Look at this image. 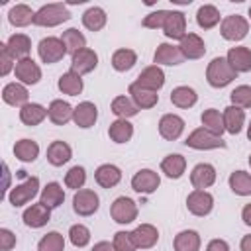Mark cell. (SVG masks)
Listing matches in <instances>:
<instances>
[{
	"label": "cell",
	"instance_id": "83f0119b",
	"mask_svg": "<svg viewBox=\"0 0 251 251\" xmlns=\"http://www.w3.org/2000/svg\"><path fill=\"white\" fill-rule=\"evenodd\" d=\"M94 180L102 186V188H114L120 180H122V171L112 165V163H104L96 169L94 173Z\"/></svg>",
	"mask_w": 251,
	"mask_h": 251
},
{
	"label": "cell",
	"instance_id": "9a60e30c",
	"mask_svg": "<svg viewBox=\"0 0 251 251\" xmlns=\"http://www.w3.org/2000/svg\"><path fill=\"white\" fill-rule=\"evenodd\" d=\"M190 182L194 190H206L216 182V169L210 163H198L190 173Z\"/></svg>",
	"mask_w": 251,
	"mask_h": 251
},
{
	"label": "cell",
	"instance_id": "d6986e66",
	"mask_svg": "<svg viewBox=\"0 0 251 251\" xmlns=\"http://www.w3.org/2000/svg\"><path fill=\"white\" fill-rule=\"evenodd\" d=\"M27 98H29V92H27L25 84H22V82H8L2 88V100L8 106L22 108V106L27 104Z\"/></svg>",
	"mask_w": 251,
	"mask_h": 251
},
{
	"label": "cell",
	"instance_id": "6125c7cd",
	"mask_svg": "<svg viewBox=\"0 0 251 251\" xmlns=\"http://www.w3.org/2000/svg\"><path fill=\"white\" fill-rule=\"evenodd\" d=\"M249 20H251V6H249Z\"/></svg>",
	"mask_w": 251,
	"mask_h": 251
},
{
	"label": "cell",
	"instance_id": "bcb514c9",
	"mask_svg": "<svg viewBox=\"0 0 251 251\" xmlns=\"http://www.w3.org/2000/svg\"><path fill=\"white\" fill-rule=\"evenodd\" d=\"M63 249H65V237L59 231L45 233L37 243V251H63Z\"/></svg>",
	"mask_w": 251,
	"mask_h": 251
},
{
	"label": "cell",
	"instance_id": "8d00e7d4",
	"mask_svg": "<svg viewBox=\"0 0 251 251\" xmlns=\"http://www.w3.org/2000/svg\"><path fill=\"white\" fill-rule=\"evenodd\" d=\"M200 122H202V127L208 129V131L214 133V135H220V137H222V133L226 131V127H224V116H222L220 110H216V108L204 110L202 116H200Z\"/></svg>",
	"mask_w": 251,
	"mask_h": 251
},
{
	"label": "cell",
	"instance_id": "9f6ffc18",
	"mask_svg": "<svg viewBox=\"0 0 251 251\" xmlns=\"http://www.w3.org/2000/svg\"><path fill=\"white\" fill-rule=\"evenodd\" d=\"M90 251H116V247L110 241H98V243H94V247Z\"/></svg>",
	"mask_w": 251,
	"mask_h": 251
},
{
	"label": "cell",
	"instance_id": "44dd1931",
	"mask_svg": "<svg viewBox=\"0 0 251 251\" xmlns=\"http://www.w3.org/2000/svg\"><path fill=\"white\" fill-rule=\"evenodd\" d=\"M96 120H98V108H96V104L84 100V102H80L78 106H75L73 122H75L78 127L88 129V127H92V126L96 124Z\"/></svg>",
	"mask_w": 251,
	"mask_h": 251
},
{
	"label": "cell",
	"instance_id": "f546056e",
	"mask_svg": "<svg viewBox=\"0 0 251 251\" xmlns=\"http://www.w3.org/2000/svg\"><path fill=\"white\" fill-rule=\"evenodd\" d=\"M47 108H43L41 104H35V102H27L25 106L20 108V120L22 124L33 127V126H39L45 118H47Z\"/></svg>",
	"mask_w": 251,
	"mask_h": 251
},
{
	"label": "cell",
	"instance_id": "7402d4cb",
	"mask_svg": "<svg viewBox=\"0 0 251 251\" xmlns=\"http://www.w3.org/2000/svg\"><path fill=\"white\" fill-rule=\"evenodd\" d=\"M131 237L137 249H151L159 241V229L153 224H141L131 231Z\"/></svg>",
	"mask_w": 251,
	"mask_h": 251
},
{
	"label": "cell",
	"instance_id": "681fc988",
	"mask_svg": "<svg viewBox=\"0 0 251 251\" xmlns=\"http://www.w3.org/2000/svg\"><path fill=\"white\" fill-rule=\"evenodd\" d=\"M229 98H231V104H233V106L251 108V86H247V84L235 86V88L231 90Z\"/></svg>",
	"mask_w": 251,
	"mask_h": 251
},
{
	"label": "cell",
	"instance_id": "c3c4849f",
	"mask_svg": "<svg viewBox=\"0 0 251 251\" xmlns=\"http://www.w3.org/2000/svg\"><path fill=\"white\" fill-rule=\"evenodd\" d=\"M69 239L75 247H86L90 243V229L84 224H75L69 229Z\"/></svg>",
	"mask_w": 251,
	"mask_h": 251
},
{
	"label": "cell",
	"instance_id": "680465c9",
	"mask_svg": "<svg viewBox=\"0 0 251 251\" xmlns=\"http://www.w3.org/2000/svg\"><path fill=\"white\" fill-rule=\"evenodd\" d=\"M2 171H4V192H8V188H10V169H8V165L6 163H2Z\"/></svg>",
	"mask_w": 251,
	"mask_h": 251
},
{
	"label": "cell",
	"instance_id": "5b68a950",
	"mask_svg": "<svg viewBox=\"0 0 251 251\" xmlns=\"http://www.w3.org/2000/svg\"><path fill=\"white\" fill-rule=\"evenodd\" d=\"M220 33L224 39L227 41H241L247 33H249V22L239 16V14H233V16H226L222 20V25H220Z\"/></svg>",
	"mask_w": 251,
	"mask_h": 251
},
{
	"label": "cell",
	"instance_id": "ac0fdd59",
	"mask_svg": "<svg viewBox=\"0 0 251 251\" xmlns=\"http://www.w3.org/2000/svg\"><path fill=\"white\" fill-rule=\"evenodd\" d=\"M184 61L178 45H171V43H161L153 55V63L159 67V65H167V67H175V65H180Z\"/></svg>",
	"mask_w": 251,
	"mask_h": 251
},
{
	"label": "cell",
	"instance_id": "4dcf8cb0",
	"mask_svg": "<svg viewBox=\"0 0 251 251\" xmlns=\"http://www.w3.org/2000/svg\"><path fill=\"white\" fill-rule=\"evenodd\" d=\"M200 245H202V239H200L198 231H194V229L178 231L173 241L175 251H200Z\"/></svg>",
	"mask_w": 251,
	"mask_h": 251
},
{
	"label": "cell",
	"instance_id": "f907efd6",
	"mask_svg": "<svg viewBox=\"0 0 251 251\" xmlns=\"http://www.w3.org/2000/svg\"><path fill=\"white\" fill-rule=\"evenodd\" d=\"M114 247L116 251H135V243H133V237H131V231H116L114 233Z\"/></svg>",
	"mask_w": 251,
	"mask_h": 251
},
{
	"label": "cell",
	"instance_id": "94428289",
	"mask_svg": "<svg viewBox=\"0 0 251 251\" xmlns=\"http://www.w3.org/2000/svg\"><path fill=\"white\" fill-rule=\"evenodd\" d=\"M247 139L251 141V120H249V126H247Z\"/></svg>",
	"mask_w": 251,
	"mask_h": 251
},
{
	"label": "cell",
	"instance_id": "4316f807",
	"mask_svg": "<svg viewBox=\"0 0 251 251\" xmlns=\"http://www.w3.org/2000/svg\"><path fill=\"white\" fill-rule=\"evenodd\" d=\"M6 47H8V51L12 53V57H14L16 61H22V59H27V57H29L31 39H29L25 33H14V35L8 37Z\"/></svg>",
	"mask_w": 251,
	"mask_h": 251
},
{
	"label": "cell",
	"instance_id": "7c38bea8",
	"mask_svg": "<svg viewBox=\"0 0 251 251\" xmlns=\"http://www.w3.org/2000/svg\"><path fill=\"white\" fill-rule=\"evenodd\" d=\"M14 75H16V78H18L22 84L29 86V84H37V82H39V78H41V69H39V65H37L31 57H27V59H22V61L16 63Z\"/></svg>",
	"mask_w": 251,
	"mask_h": 251
},
{
	"label": "cell",
	"instance_id": "30bf717a",
	"mask_svg": "<svg viewBox=\"0 0 251 251\" xmlns=\"http://www.w3.org/2000/svg\"><path fill=\"white\" fill-rule=\"evenodd\" d=\"M161 176L153 169H141L131 176V188L139 194H151L159 188Z\"/></svg>",
	"mask_w": 251,
	"mask_h": 251
},
{
	"label": "cell",
	"instance_id": "836d02e7",
	"mask_svg": "<svg viewBox=\"0 0 251 251\" xmlns=\"http://www.w3.org/2000/svg\"><path fill=\"white\" fill-rule=\"evenodd\" d=\"M33 18H35V12L27 4H16L8 12V22L14 27H25V25L33 24Z\"/></svg>",
	"mask_w": 251,
	"mask_h": 251
},
{
	"label": "cell",
	"instance_id": "6da1fadb",
	"mask_svg": "<svg viewBox=\"0 0 251 251\" xmlns=\"http://www.w3.org/2000/svg\"><path fill=\"white\" fill-rule=\"evenodd\" d=\"M233 78H237V73L231 69V65L227 63L226 57H214V59L208 63L206 80H208L210 86H214V88H224V86L231 84Z\"/></svg>",
	"mask_w": 251,
	"mask_h": 251
},
{
	"label": "cell",
	"instance_id": "60d3db41",
	"mask_svg": "<svg viewBox=\"0 0 251 251\" xmlns=\"http://www.w3.org/2000/svg\"><path fill=\"white\" fill-rule=\"evenodd\" d=\"M137 63V53L133 49H116L112 55V67L118 73H126L129 69H133V65Z\"/></svg>",
	"mask_w": 251,
	"mask_h": 251
},
{
	"label": "cell",
	"instance_id": "d590c367",
	"mask_svg": "<svg viewBox=\"0 0 251 251\" xmlns=\"http://www.w3.org/2000/svg\"><path fill=\"white\" fill-rule=\"evenodd\" d=\"M65 200V190L59 182H47L41 190V196H39V202L45 204L47 208H59Z\"/></svg>",
	"mask_w": 251,
	"mask_h": 251
},
{
	"label": "cell",
	"instance_id": "74e56055",
	"mask_svg": "<svg viewBox=\"0 0 251 251\" xmlns=\"http://www.w3.org/2000/svg\"><path fill=\"white\" fill-rule=\"evenodd\" d=\"M220 10L214 6V4H202L196 12V24L202 27V29H212L220 24Z\"/></svg>",
	"mask_w": 251,
	"mask_h": 251
},
{
	"label": "cell",
	"instance_id": "3957f363",
	"mask_svg": "<svg viewBox=\"0 0 251 251\" xmlns=\"http://www.w3.org/2000/svg\"><path fill=\"white\" fill-rule=\"evenodd\" d=\"M184 145L190 149H198V151H210V149H224L226 141L220 135H214L204 127H196L192 133H188Z\"/></svg>",
	"mask_w": 251,
	"mask_h": 251
},
{
	"label": "cell",
	"instance_id": "9c48e42d",
	"mask_svg": "<svg viewBox=\"0 0 251 251\" xmlns=\"http://www.w3.org/2000/svg\"><path fill=\"white\" fill-rule=\"evenodd\" d=\"M186 208L192 216H198V218H204L212 212L214 208V196L208 192V190H192L188 196H186Z\"/></svg>",
	"mask_w": 251,
	"mask_h": 251
},
{
	"label": "cell",
	"instance_id": "e575fe53",
	"mask_svg": "<svg viewBox=\"0 0 251 251\" xmlns=\"http://www.w3.org/2000/svg\"><path fill=\"white\" fill-rule=\"evenodd\" d=\"M14 155H16V159L22 161V163H33V161L37 159V155H39V145H37V141L24 137V139L16 141V145H14Z\"/></svg>",
	"mask_w": 251,
	"mask_h": 251
},
{
	"label": "cell",
	"instance_id": "484cf974",
	"mask_svg": "<svg viewBox=\"0 0 251 251\" xmlns=\"http://www.w3.org/2000/svg\"><path fill=\"white\" fill-rule=\"evenodd\" d=\"M73 157V149L67 141H51L49 147H47V161L53 165V167H63L65 163H69Z\"/></svg>",
	"mask_w": 251,
	"mask_h": 251
},
{
	"label": "cell",
	"instance_id": "ee69618b",
	"mask_svg": "<svg viewBox=\"0 0 251 251\" xmlns=\"http://www.w3.org/2000/svg\"><path fill=\"white\" fill-rule=\"evenodd\" d=\"M112 114H116L118 116V120H127V118H133L137 112H139V108L133 104V100L131 98H127V96H116L114 100H112Z\"/></svg>",
	"mask_w": 251,
	"mask_h": 251
},
{
	"label": "cell",
	"instance_id": "f1b7e54d",
	"mask_svg": "<svg viewBox=\"0 0 251 251\" xmlns=\"http://www.w3.org/2000/svg\"><path fill=\"white\" fill-rule=\"evenodd\" d=\"M47 114H49V120L55 124V126H65L67 122L73 120V114H75V108L65 102V100H53L47 108Z\"/></svg>",
	"mask_w": 251,
	"mask_h": 251
},
{
	"label": "cell",
	"instance_id": "e0dca14e",
	"mask_svg": "<svg viewBox=\"0 0 251 251\" xmlns=\"http://www.w3.org/2000/svg\"><path fill=\"white\" fill-rule=\"evenodd\" d=\"M178 49H180L184 59H200L206 53V43L198 33H186L180 39Z\"/></svg>",
	"mask_w": 251,
	"mask_h": 251
},
{
	"label": "cell",
	"instance_id": "b9f144b4",
	"mask_svg": "<svg viewBox=\"0 0 251 251\" xmlns=\"http://www.w3.org/2000/svg\"><path fill=\"white\" fill-rule=\"evenodd\" d=\"M108 135L114 143H127L133 137V126L127 120H116L110 124Z\"/></svg>",
	"mask_w": 251,
	"mask_h": 251
},
{
	"label": "cell",
	"instance_id": "5bb4252c",
	"mask_svg": "<svg viewBox=\"0 0 251 251\" xmlns=\"http://www.w3.org/2000/svg\"><path fill=\"white\" fill-rule=\"evenodd\" d=\"M135 82H137L139 86L147 88V90L159 92V90L163 88V84H165V73H163V69H161V67L151 65V67H145V69L137 75Z\"/></svg>",
	"mask_w": 251,
	"mask_h": 251
},
{
	"label": "cell",
	"instance_id": "11a10c76",
	"mask_svg": "<svg viewBox=\"0 0 251 251\" xmlns=\"http://www.w3.org/2000/svg\"><path fill=\"white\" fill-rule=\"evenodd\" d=\"M206 251H229V245H227V241H224V239H212V241L206 245Z\"/></svg>",
	"mask_w": 251,
	"mask_h": 251
},
{
	"label": "cell",
	"instance_id": "7a4b0ae2",
	"mask_svg": "<svg viewBox=\"0 0 251 251\" xmlns=\"http://www.w3.org/2000/svg\"><path fill=\"white\" fill-rule=\"evenodd\" d=\"M69 18H71V14H69L67 6L61 4V2H53V4L41 6L35 12L33 25H39V27H55V25L67 22Z\"/></svg>",
	"mask_w": 251,
	"mask_h": 251
},
{
	"label": "cell",
	"instance_id": "f6af8a7d",
	"mask_svg": "<svg viewBox=\"0 0 251 251\" xmlns=\"http://www.w3.org/2000/svg\"><path fill=\"white\" fill-rule=\"evenodd\" d=\"M61 41L65 43L67 53H71V55H75V53L80 51V49H86V37H84L76 27L65 29L63 35H61Z\"/></svg>",
	"mask_w": 251,
	"mask_h": 251
},
{
	"label": "cell",
	"instance_id": "be15d7a7",
	"mask_svg": "<svg viewBox=\"0 0 251 251\" xmlns=\"http://www.w3.org/2000/svg\"><path fill=\"white\" fill-rule=\"evenodd\" d=\"M249 165H251V155H249Z\"/></svg>",
	"mask_w": 251,
	"mask_h": 251
},
{
	"label": "cell",
	"instance_id": "db71d44e",
	"mask_svg": "<svg viewBox=\"0 0 251 251\" xmlns=\"http://www.w3.org/2000/svg\"><path fill=\"white\" fill-rule=\"evenodd\" d=\"M16 247V235L8 227H0V251H10Z\"/></svg>",
	"mask_w": 251,
	"mask_h": 251
},
{
	"label": "cell",
	"instance_id": "ab89813d",
	"mask_svg": "<svg viewBox=\"0 0 251 251\" xmlns=\"http://www.w3.org/2000/svg\"><path fill=\"white\" fill-rule=\"evenodd\" d=\"M229 188L237 196H251V175L245 171H233L227 178Z\"/></svg>",
	"mask_w": 251,
	"mask_h": 251
},
{
	"label": "cell",
	"instance_id": "ba28073f",
	"mask_svg": "<svg viewBox=\"0 0 251 251\" xmlns=\"http://www.w3.org/2000/svg\"><path fill=\"white\" fill-rule=\"evenodd\" d=\"M100 208V198L94 190L90 188H80L75 192L73 196V210L78 214V216H92L96 210Z\"/></svg>",
	"mask_w": 251,
	"mask_h": 251
},
{
	"label": "cell",
	"instance_id": "d6a6232c",
	"mask_svg": "<svg viewBox=\"0 0 251 251\" xmlns=\"http://www.w3.org/2000/svg\"><path fill=\"white\" fill-rule=\"evenodd\" d=\"M161 171L169 178H180L186 171V159L178 153H171L161 161Z\"/></svg>",
	"mask_w": 251,
	"mask_h": 251
},
{
	"label": "cell",
	"instance_id": "ffe728a7",
	"mask_svg": "<svg viewBox=\"0 0 251 251\" xmlns=\"http://www.w3.org/2000/svg\"><path fill=\"white\" fill-rule=\"evenodd\" d=\"M127 92H129V98L133 100V104L139 110H149V108L157 106V102H159V94L157 92L147 90V88L139 86L137 82H131L129 88H127Z\"/></svg>",
	"mask_w": 251,
	"mask_h": 251
},
{
	"label": "cell",
	"instance_id": "7bdbcfd3",
	"mask_svg": "<svg viewBox=\"0 0 251 251\" xmlns=\"http://www.w3.org/2000/svg\"><path fill=\"white\" fill-rule=\"evenodd\" d=\"M106 22H108V16H106V12H104L102 8H98V6H92V8H88V10L82 14V25H84L86 29H90V31H100V29L106 25Z\"/></svg>",
	"mask_w": 251,
	"mask_h": 251
},
{
	"label": "cell",
	"instance_id": "7dc6e473",
	"mask_svg": "<svg viewBox=\"0 0 251 251\" xmlns=\"http://www.w3.org/2000/svg\"><path fill=\"white\" fill-rule=\"evenodd\" d=\"M84 182H86V171H84V167L75 165V167H71V169L67 171V175H65V184H67V188L80 190V188L84 186Z\"/></svg>",
	"mask_w": 251,
	"mask_h": 251
},
{
	"label": "cell",
	"instance_id": "603a6c76",
	"mask_svg": "<svg viewBox=\"0 0 251 251\" xmlns=\"http://www.w3.org/2000/svg\"><path fill=\"white\" fill-rule=\"evenodd\" d=\"M163 33L169 39H182L186 35V16L182 12H169L165 25H163Z\"/></svg>",
	"mask_w": 251,
	"mask_h": 251
},
{
	"label": "cell",
	"instance_id": "2e32d148",
	"mask_svg": "<svg viewBox=\"0 0 251 251\" xmlns=\"http://www.w3.org/2000/svg\"><path fill=\"white\" fill-rule=\"evenodd\" d=\"M24 224L27 227H43L49 220H51V208H47L45 204L37 202V204H31L29 208L24 210V216H22Z\"/></svg>",
	"mask_w": 251,
	"mask_h": 251
},
{
	"label": "cell",
	"instance_id": "277c9868",
	"mask_svg": "<svg viewBox=\"0 0 251 251\" xmlns=\"http://www.w3.org/2000/svg\"><path fill=\"white\" fill-rule=\"evenodd\" d=\"M39 192V178L37 176H29L25 178L22 184H16L10 192H8V202L14 208H20L27 202H31Z\"/></svg>",
	"mask_w": 251,
	"mask_h": 251
},
{
	"label": "cell",
	"instance_id": "f35d334b",
	"mask_svg": "<svg viewBox=\"0 0 251 251\" xmlns=\"http://www.w3.org/2000/svg\"><path fill=\"white\" fill-rule=\"evenodd\" d=\"M198 100V94L192 86H176L171 90V102L176 108H192Z\"/></svg>",
	"mask_w": 251,
	"mask_h": 251
},
{
	"label": "cell",
	"instance_id": "6f0895ef",
	"mask_svg": "<svg viewBox=\"0 0 251 251\" xmlns=\"http://www.w3.org/2000/svg\"><path fill=\"white\" fill-rule=\"evenodd\" d=\"M241 220H243V224H245V226H249V227H251V202L243 206V210H241Z\"/></svg>",
	"mask_w": 251,
	"mask_h": 251
},
{
	"label": "cell",
	"instance_id": "d4e9b609",
	"mask_svg": "<svg viewBox=\"0 0 251 251\" xmlns=\"http://www.w3.org/2000/svg\"><path fill=\"white\" fill-rule=\"evenodd\" d=\"M222 116H224V127H226L227 133L237 135V133L243 129V126H245V112H243V108L229 104V106L224 110Z\"/></svg>",
	"mask_w": 251,
	"mask_h": 251
},
{
	"label": "cell",
	"instance_id": "f5cc1de1",
	"mask_svg": "<svg viewBox=\"0 0 251 251\" xmlns=\"http://www.w3.org/2000/svg\"><path fill=\"white\" fill-rule=\"evenodd\" d=\"M16 63L18 61L12 57V53L8 51L6 43H0V75L6 76L12 69H16Z\"/></svg>",
	"mask_w": 251,
	"mask_h": 251
},
{
	"label": "cell",
	"instance_id": "91938a15",
	"mask_svg": "<svg viewBox=\"0 0 251 251\" xmlns=\"http://www.w3.org/2000/svg\"><path fill=\"white\" fill-rule=\"evenodd\" d=\"M239 249H241V251H251V233L241 237V241H239Z\"/></svg>",
	"mask_w": 251,
	"mask_h": 251
},
{
	"label": "cell",
	"instance_id": "4fadbf2b",
	"mask_svg": "<svg viewBox=\"0 0 251 251\" xmlns=\"http://www.w3.org/2000/svg\"><path fill=\"white\" fill-rule=\"evenodd\" d=\"M182 131H184V120L180 116H176V114L161 116V120H159V133H161L163 139L175 141V139H178L182 135Z\"/></svg>",
	"mask_w": 251,
	"mask_h": 251
},
{
	"label": "cell",
	"instance_id": "cb8c5ba5",
	"mask_svg": "<svg viewBox=\"0 0 251 251\" xmlns=\"http://www.w3.org/2000/svg\"><path fill=\"white\" fill-rule=\"evenodd\" d=\"M227 63L231 65V69L239 75V73H249L251 71V49L249 47H231L226 55Z\"/></svg>",
	"mask_w": 251,
	"mask_h": 251
},
{
	"label": "cell",
	"instance_id": "816d5d0a",
	"mask_svg": "<svg viewBox=\"0 0 251 251\" xmlns=\"http://www.w3.org/2000/svg\"><path fill=\"white\" fill-rule=\"evenodd\" d=\"M167 16H169V10L151 12V14H147V16L143 18V27H149V29H163Z\"/></svg>",
	"mask_w": 251,
	"mask_h": 251
},
{
	"label": "cell",
	"instance_id": "52a82bcc",
	"mask_svg": "<svg viewBox=\"0 0 251 251\" xmlns=\"http://www.w3.org/2000/svg\"><path fill=\"white\" fill-rule=\"evenodd\" d=\"M137 204L131 200V198H127V196H118L114 202H112V206H110V216H112V220L116 222V224H122V226H126V224H131V222H135L137 220Z\"/></svg>",
	"mask_w": 251,
	"mask_h": 251
},
{
	"label": "cell",
	"instance_id": "8992f818",
	"mask_svg": "<svg viewBox=\"0 0 251 251\" xmlns=\"http://www.w3.org/2000/svg\"><path fill=\"white\" fill-rule=\"evenodd\" d=\"M37 55L39 59L45 63V65H53L57 61H61L65 55H67V47L65 43L61 41V37H43L37 45Z\"/></svg>",
	"mask_w": 251,
	"mask_h": 251
},
{
	"label": "cell",
	"instance_id": "8fae6325",
	"mask_svg": "<svg viewBox=\"0 0 251 251\" xmlns=\"http://www.w3.org/2000/svg\"><path fill=\"white\" fill-rule=\"evenodd\" d=\"M96 65H98V55H96V51H92L88 47L76 51L71 57V71L80 75V76L86 75V73H92L96 69Z\"/></svg>",
	"mask_w": 251,
	"mask_h": 251
},
{
	"label": "cell",
	"instance_id": "1f68e13d",
	"mask_svg": "<svg viewBox=\"0 0 251 251\" xmlns=\"http://www.w3.org/2000/svg\"><path fill=\"white\" fill-rule=\"evenodd\" d=\"M57 88H59L63 94H67V96H76V94L82 92L84 82H82V76H80V75H76V73H73V71H67V73H63V75L59 76Z\"/></svg>",
	"mask_w": 251,
	"mask_h": 251
}]
</instances>
